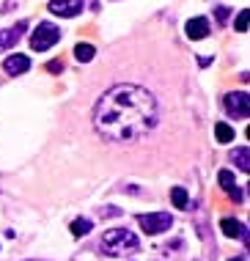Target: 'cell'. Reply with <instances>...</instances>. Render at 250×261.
<instances>
[{
  "label": "cell",
  "mask_w": 250,
  "mask_h": 261,
  "mask_svg": "<svg viewBox=\"0 0 250 261\" xmlns=\"http://www.w3.org/2000/svg\"><path fill=\"white\" fill-rule=\"evenodd\" d=\"M157 121V102L146 88L118 83L99 96L94 108L96 132L113 143H130L146 135Z\"/></svg>",
  "instance_id": "1"
},
{
  "label": "cell",
  "mask_w": 250,
  "mask_h": 261,
  "mask_svg": "<svg viewBox=\"0 0 250 261\" xmlns=\"http://www.w3.org/2000/svg\"><path fill=\"white\" fill-rule=\"evenodd\" d=\"M102 250H105V256H116V258L127 256V253H135L138 250V237L130 228H110L102 237Z\"/></svg>",
  "instance_id": "2"
},
{
  "label": "cell",
  "mask_w": 250,
  "mask_h": 261,
  "mask_svg": "<svg viewBox=\"0 0 250 261\" xmlns=\"http://www.w3.org/2000/svg\"><path fill=\"white\" fill-rule=\"evenodd\" d=\"M58 39H61L58 25H53V22H39V28H36L33 36H31V47H33L36 53H44V50H49V47H53Z\"/></svg>",
  "instance_id": "3"
},
{
  "label": "cell",
  "mask_w": 250,
  "mask_h": 261,
  "mask_svg": "<svg viewBox=\"0 0 250 261\" xmlns=\"http://www.w3.org/2000/svg\"><path fill=\"white\" fill-rule=\"evenodd\" d=\"M170 225H173V217L165 215V212H154V215H140V228L146 231L148 237L154 234H162V231H168Z\"/></svg>",
  "instance_id": "4"
},
{
  "label": "cell",
  "mask_w": 250,
  "mask_h": 261,
  "mask_svg": "<svg viewBox=\"0 0 250 261\" xmlns=\"http://www.w3.org/2000/svg\"><path fill=\"white\" fill-rule=\"evenodd\" d=\"M247 105H250V99H247L245 91H231V94H226V99H223V108L231 118H247V113H250Z\"/></svg>",
  "instance_id": "5"
},
{
  "label": "cell",
  "mask_w": 250,
  "mask_h": 261,
  "mask_svg": "<svg viewBox=\"0 0 250 261\" xmlns=\"http://www.w3.org/2000/svg\"><path fill=\"white\" fill-rule=\"evenodd\" d=\"M47 9L58 17H77L83 11V0H49Z\"/></svg>",
  "instance_id": "6"
},
{
  "label": "cell",
  "mask_w": 250,
  "mask_h": 261,
  "mask_svg": "<svg viewBox=\"0 0 250 261\" xmlns=\"http://www.w3.org/2000/svg\"><path fill=\"white\" fill-rule=\"evenodd\" d=\"M25 28H28V22H17L14 28H9V31H0V53L11 50V47L19 41V36L25 33Z\"/></svg>",
  "instance_id": "7"
},
{
  "label": "cell",
  "mask_w": 250,
  "mask_h": 261,
  "mask_svg": "<svg viewBox=\"0 0 250 261\" xmlns=\"http://www.w3.org/2000/svg\"><path fill=\"white\" fill-rule=\"evenodd\" d=\"M3 69H6V74L17 77V74H25L28 69H31V61H28V55H9L3 63Z\"/></svg>",
  "instance_id": "8"
},
{
  "label": "cell",
  "mask_w": 250,
  "mask_h": 261,
  "mask_svg": "<svg viewBox=\"0 0 250 261\" xmlns=\"http://www.w3.org/2000/svg\"><path fill=\"white\" fill-rule=\"evenodd\" d=\"M184 33L192 39V41H198V39H206L209 36V22H206L204 17H195V19H190L187 28H184Z\"/></svg>",
  "instance_id": "9"
},
{
  "label": "cell",
  "mask_w": 250,
  "mask_h": 261,
  "mask_svg": "<svg viewBox=\"0 0 250 261\" xmlns=\"http://www.w3.org/2000/svg\"><path fill=\"white\" fill-rule=\"evenodd\" d=\"M220 228H223V234L226 237H231V239H245L247 237V231H245V225H242L239 220H231V217H226L223 223H220Z\"/></svg>",
  "instance_id": "10"
},
{
  "label": "cell",
  "mask_w": 250,
  "mask_h": 261,
  "mask_svg": "<svg viewBox=\"0 0 250 261\" xmlns=\"http://www.w3.org/2000/svg\"><path fill=\"white\" fill-rule=\"evenodd\" d=\"M170 201H173L176 209H187V206H190L187 190H184V187H173V190H170Z\"/></svg>",
  "instance_id": "11"
},
{
  "label": "cell",
  "mask_w": 250,
  "mask_h": 261,
  "mask_svg": "<svg viewBox=\"0 0 250 261\" xmlns=\"http://www.w3.org/2000/svg\"><path fill=\"white\" fill-rule=\"evenodd\" d=\"M234 162L239 165V171H242V173H250V151L245 149V146L234 151Z\"/></svg>",
  "instance_id": "12"
},
{
  "label": "cell",
  "mask_w": 250,
  "mask_h": 261,
  "mask_svg": "<svg viewBox=\"0 0 250 261\" xmlns=\"http://www.w3.org/2000/svg\"><path fill=\"white\" fill-rule=\"evenodd\" d=\"M91 228H94V223H91V220H85V217H80V220H74V223L69 225V231H71L74 237H85Z\"/></svg>",
  "instance_id": "13"
},
{
  "label": "cell",
  "mask_w": 250,
  "mask_h": 261,
  "mask_svg": "<svg viewBox=\"0 0 250 261\" xmlns=\"http://www.w3.org/2000/svg\"><path fill=\"white\" fill-rule=\"evenodd\" d=\"M214 138H217L220 143H231V140H234V129L228 124H214Z\"/></svg>",
  "instance_id": "14"
},
{
  "label": "cell",
  "mask_w": 250,
  "mask_h": 261,
  "mask_svg": "<svg viewBox=\"0 0 250 261\" xmlns=\"http://www.w3.org/2000/svg\"><path fill=\"white\" fill-rule=\"evenodd\" d=\"M94 55H96V50H94L91 44H77V47H74V58L83 61V63H88Z\"/></svg>",
  "instance_id": "15"
},
{
  "label": "cell",
  "mask_w": 250,
  "mask_h": 261,
  "mask_svg": "<svg viewBox=\"0 0 250 261\" xmlns=\"http://www.w3.org/2000/svg\"><path fill=\"white\" fill-rule=\"evenodd\" d=\"M220 187H223L228 195L237 190V181H234V173H231V171H220Z\"/></svg>",
  "instance_id": "16"
},
{
  "label": "cell",
  "mask_w": 250,
  "mask_h": 261,
  "mask_svg": "<svg viewBox=\"0 0 250 261\" xmlns=\"http://www.w3.org/2000/svg\"><path fill=\"white\" fill-rule=\"evenodd\" d=\"M247 17H250V14H247V9H245V11H239L237 22H234V25H237V31H239V33H245V31H247Z\"/></svg>",
  "instance_id": "17"
},
{
  "label": "cell",
  "mask_w": 250,
  "mask_h": 261,
  "mask_svg": "<svg viewBox=\"0 0 250 261\" xmlns=\"http://www.w3.org/2000/svg\"><path fill=\"white\" fill-rule=\"evenodd\" d=\"M47 69H49L53 74H58V72H63V63H61V61H49V63H47Z\"/></svg>",
  "instance_id": "18"
},
{
  "label": "cell",
  "mask_w": 250,
  "mask_h": 261,
  "mask_svg": "<svg viewBox=\"0 0 250 261\" xmlns=\"http://www.w3.org/2000/svg\"><path fill=\"white\" fill-rule=\"evenodd\" d=\"M217 17H220V22H226V17H228V9H223V6H220V9H217Z\"/></svg>",
  "instance_id": "19"
},
{
  "label": "cell",
  "mask_w": 250,
  "mask_h": 261,
  "mask_svg": "<svg viewBox=\"0 0 250 261\" xmlns=\"http://www.w3.org/2000/svg\"><path fill=\"white\" fill-rule=\"evenodd\" d=\"M231 261H245V258H231Z\"/></svg>",
  "instance_id": "20"
}]
</instances>
